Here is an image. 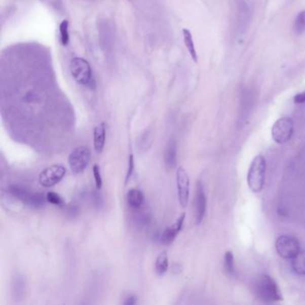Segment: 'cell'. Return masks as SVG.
Returning <instances> with one entry per match:
<instances>
[{
    "label": "cell",
    "instance_id": "cell-26",
    "mask_svg": "<svg viewBox=\"0 0 305 305\" xmlns=\"http://www.w3.org/2000/svg\"><path fill=\"white\" fill-rule=\"evenodd\" d=\"M150 220H151L150 217H149V214L147 213L141 214L137 218L138 224L140 226L149 225Z\"/></svg>",
    "mask_w": 305,
    "mask_h": 305
},
{
    "label": "cell",
    "instance_id": "cell-20",
    "mask_svg": "<svg viewBox=\"0 0 305 305\" xmlns=\"http://www.w3.org/2000/svg\"><path fill=\"white\" fill-rule=\"evenodd\" d=\"M153 140H154V137L150 132L142 134L138 141L139 149H141V151H145V150L149 149L152 144Z\"/></svg>",
    "mask_w": 305,
    "mask_h": 305
},
{
    "label": "cell",
    "instance_id": "cell-28",
    "mask_svg": "<svg viewBox=\"0 0 305 305\" xmlns=\"http://www.w3.org/2000/svg\"><path fill=\"white\" fill-rule=\"evenodd\" d=\"M294 100L296 104L305 103V92L298 93L294 96Z\"/></svg>",
    "mask_w": 305,
    "mask_h": 305
},
{
    "label": "cell",
    "instance_id": "cell-5",
    "mask_svg": "<svg viewBox=\"0 0 305 305\" xmlns=\"http://www.w3.org/2000/svg\"><path fill=\"white\" fill-rule=\"evenodd\" d=\"M91 150L87 146H81L73 149L69 155L68 164L73 174H81L88 167L91 161Z\"/></svg>",
    "mask_w": 305,
    "mask_h": 305
},
{
    "label": "cell",
    "instance_id": "cell-7",
    "mask_svg": "<svg viewBox=\"0 0 305 305\" xmlns=\"http://www.w3.org/2000/svg\"><path fill=\"white\" fill-rule=\"evenodd\" d=\"M275 247L280 257L292 259L300 252V244L296 238L290 236H280L275 243Z\"/></svg>",
    "mask_w": 305,
    "mask_h": 305
},
{
    "label": "cell",
    "instance_id": "cell-22",
    "mask_svg": "<svg viewBox=\"0 0 305 305\" xmlns=\"http://www.w3.org/2000/svg\"><path fill=\"white\" fill-rule=\"evenodd\" d=\"M69 23L67 20H63L60 23L59 30H60V36H61V42L63 46H66L69 42Z\"/></svg>",
    "mask_w": 305,
    "mask_h": 305
},
{
    "label": "cell",
    "instance_id": "cell-2",
    "mask_svg": "<svg viewBox=\"0 0 305 305\" xmlns=\"http://www.w3.org/2000/svg\"><path fill=\"white\" fill-rule=\"evenodd\" d=\"M266 176V160L262 155L256 156L249 168L247 183L250 190L259 194L263 190Z\"/></svg>",
    "mask_w": 305,
    "mask_h": 305
},
{
    "label": "cell",
    "instance_id": "cell-18",
    "mask_svg": "<svg viewBox=\"0 0 305 305\" xmlns=\"http://www.w3.org/2000/svg\"><path fill=\"white\" fill-rule=\"evenodd\" d=\"M183 42H184V44L186 46L187 50H188L189 53L191 55L192 58L194 59V61L195 63H197L198 62V56H197V52H196V50H195V42H194V40H193L191 32H190L189 30H187V29H183Z\"/></svg>",
    "mask_w": 305,
    "mask_h": 305
},
{
    "label": "cell",
    "instance_id": "cell-23",
    "mask_svg": "<svg viewBox=\"0 0 305 305\" xmlns=\"http://www.w3.org/2000/svg\"><path fill=\"white\" fill-rule=\"evenodd\" d=\"M46 199L47 202H50L55 206L65 207V201L63 200L60 195H57L56 193H53V192L48 193L46 195Z\"/></svg>",
    "mask_w": 305,
    "mask_h": 305
},
{
    "label": "cell",
    "instance_id": "cell-27",
    "mask_svg": "<svg viewBox=\"0 0 305 305\" xmlns=\"http://www.w3.org/2000/svg\"><path fill=\"white\" fill-rule=\"evenodd\" d=\"M92 202L95 204V206L100 207L103 204V200L101 195H99V193H94L92 194Z\"/></svg>",
    "mask_w": 305,
    "mask_h": 305
},
{
    "label": "cell",
    "instance_id": "cell-8",
    "mask_svg": "<svg viewBox=\"0 0 305 305\" xmlns=\"http://www.w3.org/2000/svg\"><path fill=\"white\" fill-rule=\"evenodd\" d=\"M66 174V169L61 165H54L42 170L39 176V183L43 187H52L60 183Z\"/></svg>",
    "mask_w": 305,
    "mask_h": 305
},
{
    "label": "cell",
    "instance_id": "cell-21",
    "mask_svg": "<svg viewBox=\"0 0 305 305\" xmlns=\"http://www.w3.org/2000/svg\"><path fill=\"white\" fill-rule=\"evenodd\" d=\"M294 32L296 34H302L305 31V10L298 14L294 23Z\"/></svg>",
    "mask_w": 305,
    "mask_h": 305
},
{
    "label": "cell",
    "instance_id": "cell-13",
    "mask_svg": "<svg viewBox=\"0 0 305 305\" xmlns=\"http://www.w3.org/2000/svg\"><path fill=\"white\" fill-rule=\"evenodd\" d=\"M165 165L168 169L176 168L177 163V146L175 139L169 140L166 146L164 154Z\"/></svg>",
    "mask_w": 305,
    "mask_h": 305
},
{
    "label": "cell",
    "instance_id": "cell-14",
    "mask_svg": "<svg viewBox=\"0 0 305 305\" xmlns=\"http://www.w3.org/2000/svg\"><path fill=\"white\" fill-rule=\"evenodd\" d=\"M105 142H106V125L104 123H101L99 126H96L93 133V143L97 154H100L103 151Z\"/></svg>",
    "mask_w": 305,
    "mask_h": 305
},
{
    "label": "cell",
    "instance_id": "cell-9",
    "mask_svg": "<svg viewBox=\"0 0 305 305\" xmlns=\"http://www.w3.org/2000/svg\"><path fill=\"white\" fill-rule=\"evenodd\" d=\"M237 31L244 34L252 20V6L249 0H237Z\"/></svg>",
    "mask_w": 305,
    "mask_h": 305
},
{
    "label": "cell",
    "instance_id": "cell-1",
    "mask_svg": "<svg viewBox=\"0 0 305 305\" xmlns=\"http://www.w3.org/2000/svg\"><path fill=\"white\" fill-rule=\"evenodd\" d=\"M254 292L257 298L262 302L273 303L283 300L278 284L269 275L262 274L258 277L254 284Z\"/></svg>",
    "mask_w": 305,
    "mask_h": 305
},
{
    "label": "cell",
    "instance_id": "cell-17",
    "mask_svg": "<svg viewBox=\"0 0 305 305\" xmlns=\"http://www.w3.org/2000/svg\"><path fill=\"white\" fill-rule=\"evenodd\" d=\"M168 270V252L164 251L161 252L155 261V271L157 275L163 276Z\"/></svg>",
    "mask_w": 305,
    "mask_h": 305
},
{
    "label": "cell",
    "instance_id": "cell-11",
    "mask_svg": "<svg viewBox=\"0 0 305 305\" xmlns=\"http://www.w3.org/2000/svg\"><path fill=\"white\" fill-rule=\"evenodd\" d=\"M207 209V198L204 187L201 181L196 184V193H195V220L196 224L200 225L205 217Z\"/></svg>",
    "mask_w": 305,
    "mask_h": 305
},
{
    "label": "cell",
    "instance_id": "cell-24",
    "mask_svg": "<svg viewBox=\"0 0 305 305\" xmlns=\"http://www.w3.org/2000/svg\"><path fill=\"white\" fill-rule=\"evenodd\" d=\"M92 171H93V176H94V180H95L96 188L98 190H100L102 188L103 181H102V176H101V174H100L99 166L98 165H94Z\"/></svg>",
    "mask_w": 305,
    "mask_h": 305
},
{
    "label": "cell",
    "instance_id": "cell-15",
    "mask_svg": "<svg viewBox=\"0 0 305 305\" xmlns=\"http://www.w3.org/2000/svg\"><path fill=\"white\" fill-rule=\"evenodd\" d=\"M126 200H127L128 205L132 209L138 210L142 206V204L144 202V195L141 190L136 189V188H133L127 193Z\"/></svg>",
    "mask_w": 305,
    "mask_h": 305
},
{
    "label": "cell",
    "instance_id": "cell-3",
    "mask_svg": "<svg viewBox=\"0 0 305 305\" xmlns=\"http://www.w3.org/2000/svg\"><path fill=\"white\" fill-rule=\"evenodd\" d=\"M8 193L14 198L32 209H41L45 205L47 201L42 194L31 191L26 187L20 184H11L8 187Z\"/></svg>",
    "mask_w": 305,
    "mask_h": 305
},
{
    "label": "cell",
    "instance_id": "cell-10",
    "mask_svg": "<svg viewBox=\"0 0 305 305\" xmlns=\"http://www.w3.org/2000/svg\"><path fill=\"white\" fill-rule=\"evenodd\" d=\"M176 186L180 204L183 208H185L190 196V178L186 170L181 166L176 169Z\"/></svg>",
    "mask_w": 305,
    "mask_h": 305
},
{
    "label": "cell",
    "instance_id": "cell-16",
    "mask_svg": "<svg viewBox=\"0 0 305 305\" xmlns=\"http://www.w3.org/2000/svg\"><path fill=\"white\" fill-rule=\"evenodd\" d=\"M291 268L295 274L305 276V250L300 251L291 259Z\"/></svg>",
    "mask_w": 305,
    "mask_h": 305
},
{
    "label": "cell",
    "instance_id": "cell-4",
    "mask_svg": "<svg viewBox=\"0 0 305 305\" xmlns=\"http://www.w3.org/2000/svg\"><path fill=\"white\" fill-rule=\"evenodd\" d=\"M70 70L72 77L78 84L89 88L96 86L95 80L92 74L91 65L87 60L82 57H74L70 64Z\"/></svg>",
    "mask_w": 305,
    "mask_h": 305
},
{
    "label": "cell",
    "instance_id": "cell-6",
    "mask_svg": "<svg viewBox=\"0 0 305 305\" xmlns=\"http://www.w3.org/2000/svg\"><path fill=\"white\" fill-rule=\"evenodd\" d=\"M294 133V122L290 118H282L275 122L271 134L277 143L284 144L290 141Z\"/></svg>",
    "mask_w": 305,
    "mask_h": 305
},
{
    "label": "cell",
    "instance_id": "cell-19",
    "mask_svg": "<svg viewBox=\"0 0 305 305\" xmlns=\"http://www.w3.org/2000/svg\"><path fill=\"white\" fill-rule=\"evenodd\" d=\"M224 268L226 274L232 277L235 275V258L233 252H226L224 257Z\"/></svg>",
    "mask_w": 305,
    "mask_h": 305
},
{
    "label": "cell",
    "instance_id": "cell-29",
    "mask_svg": "<svg viewBox=\"0 0 305 305\" xmlns=\"http://www.w3.org/2000/svg\"><path fill=\"white\" fill-rule=\"evenodd\" d=\"M137 303V297L134 295H131L129 297L126 298V301H124L125 305H134Z\"/></svg>",
    "mask_w": 305,
    "mask_h": 305
},
{
    "label": "cell",
    "instance_id": "cell-12",
    "mask_svg": "<svg viewBox=\"0 0 305 305\" xmlns=\"http://www.w3.org/2000/svg\"><path fill=\"white\" fill-rule=\"evenodd\" d=\"M184 219H185V213H183L176 219V221L173 225H169L168 227L165 229L163 233L161 234V244L169 245L175 241L180 231L183 228Z\"/></svg>",
    "mask_w": 305,
    "mask_h": 305
},
{
    "label": "cell",
    "instance_id": "cell-25",
    "mask_svg": "<svg viewBox=\"0 0 305 305\" xmlns=\"http://www.w3.org/2000/svg\"><path fill=\"white\" fill-rule=\"evenodd\" d=\"M134 170V158L133 154H130L129 159H128V168L126 172V183L129 181L131 176L133 175Z\"/></svg>",
    "mask_w": 305,
    "mask_h": 305
}]
</instances>
